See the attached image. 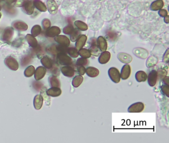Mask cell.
Returning <instances> with one entry per match:
<instances>
[{"instance_id":"obj_1","label":"cell","mask_w":169,"mask_h":143,"mask_svg":"<svg viewBox=\"0 0 169 143\" xmlns=\"http://www.w3.org/2000/svg\"><path fill=\"white\" fill-rule=\"evenodd\" d=\"M57 64L63 66H70L73 64V60L65 53H59L56 55Z\"/></svg>"},{"instance_id":"obj_2","label":"cell","mask_w":169,"mask_h":143,"mask_svg":"<svg viewBox=\"0 0 169 143\" xmlns=\"http://www.w3.org/2000/svg\"><path fill=\"white\" fill-rule=\"evenodd\" d=\"M108 75L112 82L118 84L121 80L120 73L118 69L115 67H111L108 70Z\"/></svg>"},{"instance_id":"obj_3","label":"cell","mask_w":169,"mask_h":143,"mask_svg":"<svg viewBox=\"0 0 169 143\" xmlns=\"http://www.w3.org/2000/svg\"><path fill=\"white\" fill-rule=\"evenodd\" d=\"M4 62L5 65L12 70L16 71L19 69V65L18 61L13 57H7Z\"/></svg>"},{"instance_id":"obj_4","label":"cell","mask_w":169,"mask_h":143,"mask_svg":"<svg viewBox=\"0 0 169 143\" xmlns=\"http://www.w3.org/2000/svg\"><path fill=\"white\" fill-rule=\"evenodd\" d=\"M14 29L12 27H7L5 29L3 35H2V40L5 42L9 43L12 39L14 35Z\"/></svg>"},{"instance_id":"obj_5","label":"cell","mask_w":169,"mask_h":143,"mask_svg":"<svg viewBox=\"0 0 169 143\" xmlns=\"http://www.w3.org/2000/svg\"><path fill=\"white\" fill-rule=\"evenodd\" d=\"M144 109V104L141 102H137L129 106L128 111L130 113H139L142 112Z\"/></svg>"},{"instance_id":"obj_6","label":"cell","mask_w":169,"mask_h":143,"mask_svg":"<svg viewBox=\"0 0 169 143\" xmlns=\"http://www.w3.org/2000/svg\"><path fill=\"white\" fill-rule=\"evenodd\" d=\"M91 55L97 57L99 56L101 51L100 50L99 48H98L97 40L95 38H93L91 40L90 42V48L89 49Z\"/></svg>"},{"instance_id":"obj_7","label":"cell","mask_w":169,"mask_h":143,"mask_svg":"<svg viewBox=\"0 0 169 143\" xmlns=\"http://www.w3.org/2000/svg\"><path fill=\"white\" fill-rule=\"evenodd\" d=\"M158 73L155 70H153L149 73L147 76V80L148 84L150 87H153L155 86L158 80Z\"/></svg>"},{"instance_id":"obj_8","label":"cell","mask_w":169,"mask_h":143,"mask_svg":"<svg viewBox=\"0 0 169 143\" xmlns=\"http://www.w3.org/2000/svg\"><path fill=\"white\" fill-rule=\"evenodd\" d=\"M22 9L24 13L28 15H31L33 13L34 11V5L33 1L28 0L25 4L22 7Z\"/></svg>"},{"instance_id":"obj_9","label":"cell","mask_w":169,"mask_h":143,"mask_svg":"<svg viewBox=\"0 0 169 143\" xmlns=\"http://www.w3.org/2000/svg\"><path fill=\"white\" fill-rule=\"evenodd\" d=\"M12 27L15 30L19 31H24L28 29V26L22 20H15L12 23Z\"/></svg>"},{"instance_id":"obj_10","label":"cell","mask_w":169,"mask_h":143,"mask_svg":"<svg viewBox=\"0 0 169 143\" xmlns=\"http://www.w3.org/2000/svg\"><path fill=\"white\" fill-rule=\"evenodd\" d=\"M60 71L64 76L71 78L75 74V70L70 66H64L60 69Z\"/></svg>"},{"instance_id":"obj_11","label":"cell","mask_w":169,"mask_h":143,"mask_svg":"<svg viewBox=\"0 0 169 143\" xmlns=\"http://www.w3.org/2000/svg\"><path fill=\"white\" fill-rule=\"evenodd\" d=\"M131 74V67L129 65L126 64L123 66L120 73L121 78L123 80H126L129 78Z\"/></svg>"},{"instance_id":"obj_12","label":"cell","mask_w":169,"mask_h":143,"mask_svg":"<svg viewBox=\"0 0 169 143\" xmlns=\"http://www.w3.org/2000/svg\"><path fill=\"white\" fill-rule=\"evenodd\" d=\"M60 32L61 30L59 27L53 26L46 30V35L49 38H55L59 35Z\"/></svg>"},{"instance_id":"obj_13","label":"cell","mask_w":169,"mask_h":143,"mask_svg":"<svg viewBox=\"0 0 169 143\" xmlns=\"http://www.w3.org/2000/svg\"><path fill=\"white\" fill-rule=\"evenodd\" d=\"M54 40L57 43L61 45L68 47L70 45V40L67 36L64 35H58L54 38Z\"/></svg>"},{"instance_id":"obj_14","label":"cell","mask_w":169,"mask_h":143,"mask_svg":"<svg viewBox=\"0 0 169 143\" xmlns=\"http://www.w3.org/2000/svg\"><path fill=\"white\" fill-rule=\"evenodd\" d=\"M46 69L45 67L39 66L37 68L34 72V78L36 80H39L44 77L46 73Z\"/></svg>"},{"instance_id":"obj_15","label":"cell","mask_w":169,"mask_h":143,"mask_svg":"<svg viewBox=\"0 0 169 143\" xmlns=\"http://www.w3.org/2000/svg\"><path fill=\"white\" fill-rule=\"evenodd\" d=\"M111 59V53L109 51H104L100 54L98 62L101 64H106Z\"/></svg>"},{"instance_id":"obj_16","label":"cell","mask_w":169,"mask_h":143,"mask_svg":"<svg viewBox=\"0 0 169 143\" xmlns=\"http://www.w3.org/2000/svg\"><path fill=\"white\" fill-rule=\"evenodd\" d=\"M96 40L97 45L98 48H99L101 52L106 51L107 49L108 44L105 38L103 36H100Z\"/></svg>"},{"instance_id":"obj_17","label":"cell","mask_w":169,"mask_h":143,"mask_svg":"<svg viewBox=\"0 0 169 143\" xmlns=\"http://www.w3.org/2000/svg\"><path fill=\"white\" fill-rule=\"evenodd\" d=\"M49 12L52 15H55L58 12V7L55 0H48L47 2Z\"/></svg>"},{"instance_id":"obj_18","label":"cell","mask_w":169,"mask_h":143,"mask_svg":"<svg viewBox=\"0 0 169 143\" xmlns=\"http://www.w3.org/2000/svg\"><path fill=\"white\" fill-rule=\"evenodd\" d=\"M133 53L136 56L143 59L146 58L148 55V51L146 50L141 48H135L133 50Z\"/></svg>"},{"instance_id":"obj_19","label":"cell","mask_w":169,"mask_h":143,"mask_svg":"<svg viewBox=\"0 0 169 143\" xmlns=\"http://www.w3.org/2000/svg\"><path fill=\"white\" fill-rule=\"evenodd\" d=\"M87 39V36L85 35H81L76 41L75 48H77L78 50L83 48V46L85 45V44L86 43Z\"/></svg>"},{"instance_id":"obj_20","label":"cell","mask_w":169,"mask_h":143,"mask_svg":"<svg viewBox=\"0 0 169 143\" xmlns=\"http://www.w3.org/2000/svg\"><path fill=\"white\" fill-rule=\"evenodd\" d=\"M62 94V90L60 88L57 87H51L46 91V94L49 96L52 97H57L60 96Z\"/></svg>"},{"instance_id":"obj_21","label":"cell","mask_w":169,"mask_h":143,"mask_svg":"<svg viewBox=\"0 0 169 143\" xmlns=\"http://www.w3.org/2000/svg\"><path fill=\"white\" fill-rule=\"evenodd\" d=\"M118 58L121 62L125 64H129L132 61L133 58L131 55L125 53H120L118 55Z\"/></svg>"},{"instance_id":"obj_22","label":"cell","mask_w":169,"mask_h":143,"mask_svg":"<svg viewBox=\"0 0 169 143\" xmlns=\"http://www.w3.org/2000/svg\"><path fill=\"white\" fill-rule=\"evenodd\" d=\"M41 63L45 68L50 69L54 64L53 61L50 57L47 56L43 57L41 59Z\"/></svg>"},{"instance_id":"obj_23","label":"cell","mask_w":169,"mask_h":143,"mask_svg":"<svg viewBox=\"0 0 169 143\" xmlns=\"http://www.w3.org/2000/svg\"><path fill=\"white\" fill-rule=\"evenodd\" d=\"M164 6V2L163 0H156L151 3L150 9L153 11H157L162 9Z\"/></svg>"},{"instance_id":"obj_24","label":"cell","mask_w":169,"mask_h":143,"mask_svg":"<svg viewBox=\"0 0 169 143\" xmlns=\"http://www.w3.org/2000/svg\"><path fill=\"white\" fill-rule=\"evenodd\" d=\"M85 73L88 76L91 78H95L99 74V71L95 67H87L85 70Z\"/></svg>"},{"instance_id":"obj_25","label":"cell","mask_w":169,"mask_h":143,"mask_svg":"<svg viewBox=\"0 0 169 143\" xmlns=\"http://www.w3.org/2000/svg\"><path fill=\"white\" fill-rule=\"evenodd\" d=\"M43 98L41 95H37L34 98L33 104L35 109L37 110H39L41 109L43 105Z\"/></svg>"},{"instance_id":"obj_26","label":"cell","mask_w":169,"mask_h":143,"mask_svg":"<svg viewBox=\"0 0 169 143\" xmlns=\"http://www.w3.org/2000/svg\"><path fill=\"white\" fill-rule=\"evenodd\" d=\"M135 77L137 82H144L147 80V75L144 71H139L136 73Z\"/></svg>"},{"instance_id":"obj_27","label":"cell","mask_w":169,"mask_h":143,"mask_svg":"<svg viewBox=\"0 0 169 143\" xmlns=\"http://www.w3.org/2000/svg\"><path fill=\"white\" fill-rule=\"evenodd\" d=\"M26 38L30 47H32V48H34L37 46V40L35 38V37L32 36V35L28 34L26 35Z\"/></svg>"},{"instance_id":"obj_28","label":"cell","mask_w":169,"mask_h":143,"mask_svg":"<svg viewBox=\"0 0 169 143\" xmlns=\"http://www.w3.org/2000/svg\"><path fill=\"white\" fill-rule=\"evenodd\" d=\"M33 4L34 7L40 12H45L47 11V7L40 0H34Z\"/></svg>"},{"instance_id":"obj_29","label":"cell","mask_w":169,"mask_h":143,"mask_svg":"<svg viewBox=\"0 0 169 143\" xmlns=\"http://www.w3.org/2000/svg\"><path fill=\"white\" fill-rule=\"evenodd\" d=\"M49 83L51 87L60 88V83L59 80L55 76H51L48 78Z\"/></svg>"},{"instance_id":"obj_30","label":"cell","mask_w":169,"mask_h":143,"mask_svg":"<svg viewBox=\"0 0 169 143\" xmlns=\"http://www.w3.org/2000/svg\"><path fill=\"white\" fill-rule=\"evenodd\" d=\"M83 81V77L81 75H78L74 77L72 80V85L74 88H78L81 86Z\"/></svg>"},{"instance_id":"obj_31","label":"cell","mask_w":169,"mask_h":143,"mask_svg":"<svg viewBox=\"0 0 169 143\" xmlns=\"http://www.w3.org/2000/svg\"><path fill=\"white\" fill-rule=\"evenodd\" d=\"M158 62V59L157 58L154 56H151L148 58L146 61V66L148 68H151V67L154 66L157 64Z\"/></svg>"},{"instance_id":"obj_32","label":"cell","mask_w":169,"mask_h":143,"mask_svg":"<svg viewBox=\"0 0 169 143\" xmlns=\"http://www.w3.org/2000/svg\"><path fill=\"white\" fill-rule=\"evenodd\" d=\"M74 25L78 30L81 31H86L88 30V26L85 23L81 20H76L74 22Z\"/></svg>"},{"instance_id":"obj_33","label":"cell","mask_w":169,"mask_h":143,"mask_svg":"<svg viewBox=\"0 0 169 143\" xmlns=\"http://www.w3.org/2000/svg\"><path fill=\"white\" fill-rule=\"evenodd\" d=\"M3 8L5 12L9 15H15L16 13V9L14 8V7L11 5H9L5 3L3 5Z\"/></svg>"},{"instance_id":"obj_34","label":"cell","mask_w":169,"mask_h":143,"mask_svg":"<svg viewBox=\"0 0 169 143\" xmlns=\"http://www.w3.org/2000/svg\"><path fill=\"white\" fill-rule=\"evenodd\" d=\"M81 35V31L78 30L77 28H74L72 33L70 35V39L72 42L76 41L78 38H79Z\"/></svg>"},{"instance_id":"obj_35","label":"cell","mask_w":169,"mask_h":143,"mask_svg":"<svg viewBox=\"0 0 169 143\" xmlns=\"http://www.w3.org/2000/svg\"><path fill=\"white\" fill-rule=\"evenodd\" d=\"M78 54L81 57L84 58H89L91 56V54L88 49L85 48H81L78 50Z\"/></svg>"},{"instance_id":"obj_36","label":"cell","mask_w":169,"mask_h":143,"mask_svg":"<svg viewBox=\"0 0 169 143\" xmlns=\"http://www.w3.org/2000/svg\"><path fill=\"white\" fill-rule=\"evenodd\" d=\"M67 53L70 55V56L74 58H76L79 56L78 50L77 48L74 47H68Z\"/></svg>"},{"instance_id":"obj_37","label":"cell","mask_w":169,"mask_h":143,"mask_svg":"<svg viewBox=\"0 0 169 143\" xmlns=\"http://www.w3.org/2000/svg\"><path fill=\"white\" fill-rule=\"evenodd\" d=\"M41 27L39 25H35L32 27L31 29V35L34 37H36L41 34Z\"/></svg>"},{"instance_id":"obj_38","label":"cell","mask_w":169,"mask_h":143,"mask_svg":"<svg viewBox=\"0 0 169 143\" xmlns=\"http://www.w3.org/2000/svg\"><path fill=\"white\" fill-rule=\"evenodd\" d=\"M46 51L48 53L53 55V56H56V55L59 53L58 50L57 49L56 45H55V44L49 46V47L46 48Z\"/></svg>"},{"instance_id":"obj_39","label":"cell","mask_w":169,"mask_h":143,"mask_svg":"<svg viewBox=\"0 0 169 143\" xmlns=\"http://www.w3.org/2000/svg\"><path fill=\"white\" fill-rule=\"evenodd\" d=\"M35 68L33 66H29L24 71V74L26 77H30L35 72Z\"/></svg>"},{"instance_id":"obj_40","label":"cell","mask_w":169,"mask_h":143,"mask_svg":"<svg viewBox=\"0 0 169 143\" xmlns=\"http://www.w3.org/2000/svg\"><path fill=\"white\" fill-rule=\"evenodd\" d=\"M88 60L87 58H79L76 62V65L77 66H86L88 65Z\"/></svg>"},{"instance_id":"obj_41","label":"cell","mask_w":169,"mask_h":143,"mask_svg":"<svg viewBox=\"0 0 169 143\" xmlns=\"http://www.w3.org/2000/svg\"><path fill=\"white\" fill-rule=\"evenodd\" d=\"M32 60V57L30 55H26L23 57L21 60V63L22 66H26L28 64L31 62Z\"/></svg>"},{"instance_id":"obj_42","label":"cell","mask_w":169,"mask_h":143,"mask_svg":"<svg viewBox=\"0 0 169 143\" xmlns=\"http://www.w3.org/2000/svg\"><path fill=\"white\" fill-rule=\"evenodd\" d=\"M74 28L72 25L69 24V25L64 27L63 31L64 34H65L70 35L74 31Z\"/></svg>"},{"instance_id":"obj_43","label":"cell","mask_w":169,"mask_h":143,"mask_svg":"<svg viewBox=\"0 0 169 143\" xmlns=\"http://www.w3.org/2000/svg\"><path fill=\"white\" fill-rule=\"evenodd\" d=\"M50 72L51 73L53 74V76H59L60 74V71L59 69L58 68V66L56 65L53 64L52 68L50 69Z\"/></svg>"},{"instance_id":"obj_44","label":"cell","mask_w":169,"mask_h":143,"mask_svg":"<svg viewBox=\"0 0 169 143\" xmlns=\"http://www.w3.org/2000/svg\"><path fill=\"white\" fill-rule=\"evenodd\" d=\"M44 30H47L51 27V23L50 20L48 19H44L42 22Z\"/></svg>"},{"instance_id":"obj_45","label":"cell","mask_w":169,"mask_h":143,"mask_svg":"<svg viewBox=\"0 0 169 143\" xmlns=\"http://www.w3.org/2000/svg\"><path fill=\"white\" fill-rule=\"evenodd\" d=\"M161 92L167 97H169V86L166 84H164L161 87Z\"/></svg>"},{"instance_id":"obj_46","label":"cell","mask_w":169,"mask_h":143,"mask_svg":"<svg viewBox=\"0 0 169 143\" xmlns=\"http://www.w3.org/2000/svg\"><path fill=\"white\" fill-rule=\"evenodd\" d=\"M107 35L110 40L114 41L115 40L117 39V34H116L115 32H113V31H110L109 32H108Z\"/></svg>"},{"instance_id":"obj_47","label":"cell","mask_w":169,"mask_h":143,"mask_svg":"<svg viewBox=\"0 0 169 143\" xmlns=\"http://www.w3.org/2000/svg\"><path fill=\"white\" fill-rule=\"evenodd\" d=\"M158 73V77H159L160 78H162L166 76L167 75V72L165 69H159L157 71Z\"/></svg>"},{"instance_id":"obj_48","label":"cell","mask_w":169,"mask_h":143,"mask_svg":"<svg viewBox=\"0 0 169 143\" xmlns=\"http://www.w3.org/2000/svg\"><path fill=\"white\" fill-rule=\"evenodd\" d=\"M85 70H86V69L85 68L84 66H78L77 71H78V74H79V75L83 76V75H84L85 73Z\"/></svg>"},{"instance_id":"obj_49","label":"cell","mask_w":169,"mask_h":143,"mask_svg":"<svg viewBox=\"0 0 169 143\" xmlns=\"http://www.w3.org/2000/svg\"><path fill=\"white\" fill-rule=\"evenodd\" d=\"M28 0H16L15 3V6L16 7H22Z\"/></svg>"},{"instance_id":"obj_50","label":"cell","mask_w":169,"mask_h":143,"mask_svg":"<svg viewBox=\"0 0 169 143\" xmlns=\"http://www.w3.org/2000/svg\"><path fill=\"white\" fill-rule=\"evenodd\" d=\"M168 12L165 9H160L159 10L158 14L161 17H165L168 16Z\"/></svg>"},{"instance_id":"obj_51","label":"cell","mask_w":169,"mask_h":143,"mask_svg":"<svg viewBox=\"0 0 169 143\" xmlns=\"http://www.w3.org/2000/svg\"><path fill=\"white\" fill-rule=\"evenodd\" d=\"M163 60L164 62L168 64L169 62V49L167 50L165 52Z\"/></svg>"},{"instance_id":"obj_52","label":"cell","mask_w":169,"mask_h":143,"mask_svg":"<svg viewBox=\"0 0 169 143\" xmlns=\"http://www.w3.org/2000/svg\"><path fill=\"white\" fill-rule=\"evenodd\" d=\"M169 77H165L163 79V82L164 83V84L169 86Z\"/></svg>"},{"instance_id":"obj_53","label":"cell","mask_w":169,"mask_h":143,"mask_svg":"<svg viewBox=\"0 0 169 143\" xmlns=\"http://www.w3.org/2000/svg\"><path fill=\"white\" fill-rule=\"evenodd\" d=\"M16 1V0H5V3H7L9 5H11L15 4Z\"/></svg>"},{"instance_id":"obj_54","label":"cell","mask_w":169,"mask_h":143,"mask_svg":"<svg viewBox=\"0 0 169 143\" xmlns=\"http://www.w3.org/2000/svg\"><path fill=\"white\" fill-rule=\"evenodd\" d=\"M164 22L167 24H168L169 23V16H167L166 17H164Z\"/></svg>"},{"instance_id":"obj_55","label":"cell","mask_w":169,"mask_h":143,"mask_svg":"<svg viewBox=\"0 0 169 143\" xmlns=\"http://www.w3.org/2000/svg\"><path fill=\"white\" fill-rule=\"evenodd\" d=\"M5 0H0V2H2L3 1H5Z\"/></svg>"},{"instance_id":"obj_56","label":"cell","mask_w":169,"mask_h":143,"mask_svg":"<svg viewBox=\"0 0 169 143\" xmlns=\"http://www.w3.org/2000/svg\"><path fill=\"white\" fill-rule=\"evenodd\" d=\"M2 17V13H0V19Z\"/></svg>"},{"instance_id":"obj_57","label":"cell","mask_w":169,"mask_h":143,"mask_svg":"<svg viewBox=\"0 0 169 143\" xmlns=\"http://www.w3.org/2000/svg\"><path fill=\"white\" fill-rule=\"evenodd\" d=\"M2 9V6L1 5H0V11H1V10Z\"/></svg>"}]
</instances>
